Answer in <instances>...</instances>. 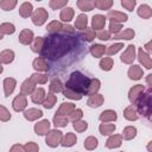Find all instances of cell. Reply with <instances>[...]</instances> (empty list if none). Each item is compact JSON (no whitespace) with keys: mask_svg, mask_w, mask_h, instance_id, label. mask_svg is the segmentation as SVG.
<instances>
[{"mask_svg":"<svg viewBox=\"0 0 152 152\" xmlns=\"http://www.w3.org/2000/svg\"><path fill=\"white\" fill-rule=\"evenodd\" d=\"M77 38L74 34L68 33H51L46 38H44L43 48L40 51L42 58L56 61L66 53L72 48H76Z\"/></svg>","mask_w":152,"mask_h":152,"instance_id":"6da1fadb","label":"cell"},{"mask_svg":"<svg viewBox=\"0 0 152 152\" xmlns=\"http://www.w3.org/2000/svg\"><path fill=\"white\" fill-rule=\"evenodd\" d=\"M89 82H90V80L86 75H83L80 71H74L70 75V77L66 81L64 87H66L68 89L77 93L80 95H86V91L88 89Z\"/></svg>","mask_w":152,"mask_h":152,"instance_id":"7a4b0ae2","label":"cell"},{"mask_svg":"<svg viewBox=\"0 0 152 152\" xmlns=\"http://www.w3.org/2000/svg\"><path fill=\"white\" fill-rule=\"evenodd\" d=\"M138 103V109L141 114H144L146 118H150V112H151V94L150 91L146 94H141L139 99L137 100Z\"/></svg>","mask_w":152,"mask_h":152,"instance_id":"3957f363","label":"cell"},{"mask_svg":"<svg viewBox=\"0 0 152 152\" xmlns=\"http://www.w3.org/2000/svg\"><path fill=\"white\" fill-rule=\"evenodd\" d=\"M46 134H48V135H46L45 141H46V144H48L50 147H56L57 145L61 144V141H62V139H63L62 132H61V131H57V129H52V131H50V132L46 133Z\"/></svg>","mask_w":152,"mask_h":152,"instance_id":"277c9868","label":"cell"},{"mask_svg":"<svg viewBox=\"0 0 152 152\" xmlns=\"http://www.w3.org/2000/svg\"><path fill=\"white\" fill-rule=\"evenodd\" d=\"M48 17H49V14H48V12L45 11V8H42V7H40V8L36 10V11L33 12V14H32V21H33L34 25L42 26V25L46 21Z\"/></svg>","mask_w":152,"mask_h":152,"instance_id":"5b68a950","label":"cell"},{"mask_svg":"<svg viewBox=\"0 0 152 152\" xmlns=\"http://www.w3.org/2000/svg\"><path fill=\"white\" fill-rule=\"evenodd\" d=\"M134 53H135V46L134 45H128L126 51L121 55V61L126 64H131L134 61Z\"/></svg>","mask_w":152,"mask_h":152,"instance_id":"8992f818","label":"cell"},{"mask_svg":"<svg viewBox=\"0 0 152 152\" xmlns=\"http://www.w3.org/2000/svg\"><path fill=\"white\" fill-rule=\"evenodd\" d=\"M107 17L112 20V23H118V24L125 23L127 20V15L125 13L119 12V11H109Z\"/></svg>","mask_w":152,"mask_h":152,"instance_id":"52a82bcc","label":"cell"},{"mask_svg":"<svg viewBox=\"0 0 152 152\" xmlns=\"http://www.w3.org/2000/svg\"><path fill=\"white\" fill-rule=\"evenodd\" d=\"M26 104H27V101H26V96L25 95H19L17 96L14 100H13V109L15 112H21L26 108Z\"/></svg>","mask_w":152,"mask_h":152,"instance_id":"ba28073f","label":"cell"},{"mask_svg":"<svg viewBox=\"0 0 152 152\" xmlns=\"http://www.w3.org/2000/svg\"><path fill=\"white\" fill-rule=\"evenodd\" d=\"M75 109H76V108H75V104L64 102V103H62V104H61V107H59V108H58V110L56 112V115L66 116V115H70Z\"/></svg>","mask_w":152,"mask_h":152,"instance_id":"9c48e42d","label":"cell"},{"mask_svg":"<svg viewBox=\"0 0 152 152\" xmlns=\"http://www.w3.org/2000/svg\"><path fill=\"white\" fill-rule=\"evenodd\" d=\"M50 129V122L49 120H42L40 122L34 125V132L38 134V135H44L49 132Z\"/></svg>","mask_w":152,"mask_h":152,"instance_id":"30bf717a","label":"cell"},{"mask_svg":"<svg viewBox=\"0 0 152 152\" xmlns=\"http://www.w3.org/2000/svg\"><path fill=\"white\" fill-rule=\"evenodd\" d=\"M32 40H33V32L31 30L25 28V30H23L20 32V34H19V42L21 44L27 45V44H31Z\"/></svg>","mask_w":152,"mask_h":152,"instance_id":"8fae6325","label":"cell"},{"mask_svg":"<svg viewBox=\"0 0 152 152\" xmlns=\"http://www.w3.org/2000/svg\"><path fill=\"white\" fill-rule=\"evenodd\" d=\"M144 91V87L141 84H138V86H134L131 90H129V101L132 103H135L137 100L139 99V96L142 94Z\"/></svg>","mask_w":152,"mask_h":152,"instance_id":"7c38bea8","label":"cell"},{"mask_svg":"<svg viewBox=\"0 0 152 152\" xmlns=\"http://www.w3.org/2000/svg\"><path fill=\"white\" fill-rule=\"evenodd\" d=\"M31 99L34 103H43L45 100V90L43 88H37L32 91Z\"/></svg>","mask_w":152,"mask_h":152,"instance_id":"4fadbf2b","label":"cell"},{"mask_svg":"<svg viewBox=\"0 0 152 152\" xmlns=\"http://www.w3.org/2000/svg\"><path fill=\"white\" fill-rule=\"evenodd\" d=\"M42 115H43V112L39 110V109H37V108H30V109H27V110L24 112L25 119H27L30 121L37 120L38 118H42Z\"/></svg>","mask_w":152,"mask_h":152,"instance_id":"5bb4252c","label":"cell"},{"mask_svg":"<svg viewBox=\"0 0 152 152\" xmlns=\"http://www.w3.org/2000/svg\"><path fill=\"white\" fill-rule=\"evenodd\" d=\"M104 24H106V17H104V15L96 14V15L93 17V20H91V26H93V28H95V30L103 28V27H104Z\"/></svg>","mask_w":152,"mask_h":152,"instance_id":"9a60e30c","label":"cell"},{"mask_svg":"<svg viewBox=\"0 0 152 152\" xmlns=\"http://www.w3.org/2000/svg\"><path fill=\"white\" fill-rule=\"evenodd\" d=\"M122 142V137L119 135V134H114L112 137L108 138L107 142H106V146L108 148H115V147H119Z\"/></svg>","mask_w":152,"mask_h":152,"instance_id":"2e32d148","label":"cell"},{"mask_svg":"<svg viewBox=\"0 0 152 152\" xmlns=\"http://www.w3.org/2000/svg\"><path fill=\"white\" fill-rule=\"evenodd\" d=\"M14 88H15V80H14V78H11V77L5 78V81H4L5 95H6V96H10V95L13 93Z\"/></svg>","mask_w":152,"mask_h":152,"instance_id":"e0dca14e","label":"cell"},{"mask_svg":"<svg viewBox=\"0 0 152 152\" xmlns=\"http://www.w3.org/2000/svg\"><path fill=\"white\" fill-rule=\"evenodd\" d=\"M99 89H100V81L97 78H93L89 82V86H88V89L86 91V95L93 96V95H95L97 93Z\"/></svg>","mask_w":152,"mask_h":152,"instance_id":"ac0fdd59","label":"cell"},{"mask_svg":"<svg viewBox=\"0 0 152 152\" xmlns=\"http://www.w3.org/2000/svg\"><path fill=\"white\" fill-rule=\"evenodd\" d=\"M34 86H36V83H34L31 78L26 80V81L21 84V95H28V94H32V91L34 90Z\"/></svg>","mask_w":152,"mask_h":152,"instance_id":"d6986e66","label":"cell"},{"mask_svg":"<svg viewBox=\"0 0 152 152\" xmlns=\"http://www.w3.org/2000/svg\"><path fill=\"white\" fill-rule=\"evenodd\" d=\"M116 118H118L116 113H115L114 110H110V109H108V110H104V112H102V113L100 114V120H101L102 122L115 121V120H116Z\"/></svg>","mask_w":152,"mask_h":152,"instance_id":"ffe728a7","label":"cell"},{"mask_svg":"<svg viewBox=\"0 0 152 152\" xmlns=\"http://www.w3.org/2000/svg\"><path fill=\"white\" fill-rule=\"evenodd\" d=\"M33 68H34L36 70H38V71H48V70H49V64H48L46 59L39 57V58L34 59V62H33Z\"/></svg>","mask_w":152,"mask_h":152,"instance_id":"44dd1931","label":"cell"},{"mask_svg":"<svg viewBox=\"0 0 152 152\" xmlns=\"http://www.w3.org/2000/svg\"><path fill=\"white\" fill-rule=\"evenodd\" d=\"M103 103V96L100 94H95L93 96H90V99L88 100V106L93 107V108H97Z\"/></svg>","mask_w":152,"mask_h":152,"instance_id":"7402d4cb","label":"cell"},{"mask_svg":"<svg viewBox=\"0 0 152 152\" xmlns=\"http://www.w3.org/2000/svg\"><path fill=\"white\" fill-rule=\"evenodd\" d=\"M128 76L132 80H139L142 76V70L139 65H132L128 70Z\"/></svg>","mask_w":152,"mask_h":152,"instance_id":"603a6c76","label":"cell"},{"mask_svg":"<svg viewBox=\"0 0 152 152\" xmlns=\"http://www.w3.org/2000/svg\"><path fill=\"white\" fill-rule=\"evenodd\" d=\"M99 129H100V133H101L102 135H109V134H112V133L115 131V125H114V124L103 122V124L100 125Z\"/></svg>","mask_w":152,"mask_h":152,"instance_id":"cb8c5ba5","label":"cell"},{"mask_svg":"<svg viewBox=\"0 0 152 152\" xmlns=\"http://www.w3.org/2000/svg\"><path fill=\"white\" fill-rule=\"evenodd\" d=\"M76 140H77V138H76V135H75L74 133H66V135L62 139L61 144H62V146H64V147H70V146L75 145Z\"/></svg>","mask_w":152,"mask_h":152,"instance_id":"d4e9b609","label":"cell"},{"mask_svg":"<svg viewBox=\"0 0 152 152\" xmlns=\"http://www.w3.org/2000/svg\"><path fill=\"white\" fill-rule=\"evenodd\" d=\"M14 59V52L12 50H5L0 53V63L8 64Z\"/></svg>","mask_w":152,"mask_h":152,"instance_id":"484cf974","label":"cell"},{"mask_svg":"<svg viewBox=\"0 0 152 152\" xmlns=\"http://www.w3.org/2000/svg\"><path fill=\"white\" fill-rule=\"evenodd\" d=\"M32 13V4L31 2H24L21 4L20 8H19V14L23 17V18H27L30 17Z\"/></svg>","mask_w":152,"mask_h":152,"instance_id":"4316f807","label":"cell"},{"mask_svg":"<svg viewBox=\"0 0 152 152\" xmlns=\"http://www.w3.org/2000/svg\"><path fill=\"white\" fill-rule=\"evenodd\" d=\"M72 17H74V8H71V7H65V8H63V10L61 11L59 18H61L63 21H65V23L70 21V20L72 19Z\"/></svg>","mask_w":152,"mask_h":152,"instance_id":"83f0119b","label":"cell"},{"mask_svg":"<svg viewBox=\"0 0 152 152\" xmlns=\"http://www.w3.org/2000/svg\"><path fill=\"white\" fill-rule=\"evenodd\" d=\"M87 24H88V18L86 14H80L75 20V27L78 30L87 28Z\"/></svg>","mask_w":152,"mask_h":152,"instance_id":"f1b7e54d","label":"cell"},{"mask_svg":"<svg viewBox=\"0 0 152 152\" xmlns=\"http://www.w3.org/2000/svg\"><path fill=\"white\" fill-rule=\"evenodd\" d=\"M104 52H106V49H104L103 45L95 44V45H91V46H90V53H91L94 57H101Z\"/></svg>","mask_w":152,"mask_h":152,"instance_id":"f546056e","label":"cell"},{"mask_svg":"<svg viewBox=\"0 0 152 152\" xmlns=\"http://www.w3.org/2000/svg\"><path fill=\"white\" fill-rule=\"evenodd\" d=\"M134 37V31L132 28H127L118 34H114V39H132Z\"/></svg>","mask_w":152,"mask_h":152,"instance_id":"4dcf8cb0","label":"cell"},{"mask_svg":"<svg viewBox=\"0 0 152 152\" xmlns=\"http://www.w3.org/2000/svg\"><path fill=\"white\" fill-rule=\"evenodd\" d=\"M93 2H94V7H97L99 10H109L113 5L112 0H97Z\"/></svg>","mask_w":152,"mask_h":152,"instance_id":"1f68e13d","label":"cell"},{"mask_svg":"<svg viewBox=\"0 0 152 152\" xmlns=\"http://www.w3.org/2000/svg\"><path fill=\"white\" fill-rule=\"evenodd\" d=\"M124 115H125V118H126L127 120H131V121L138 119V113H137V110L133 108V106L127 107V108L125 109V112H124Z\"/></svg>","mask_w":152,"mask_h":152,"instance_id":"d6a6232c","label":"cell"},{"mask_svg":"<svg viewBox=\"0 0 152 152\" xmlns=\"http://www.w3.org/2000/svg\"><path fill=\"white\" fill-rule=\"evenodd\" d=\"M139 61H140V63H142L147 69L151 68V59H150L148 55L145 53V51H144L142 49H139Z\"/></svg>","mask_w":152,"mask_h":152,"instance_id":"836d02e7","label":"cell"},{"mask_svg":"<svg viewBox=\"0 0 152 152\" xmlns=\"http://www.w3.org/2000/svg\"><path fill=\"white\" fill-rule=\"evenodd\" d=\"M56 101H57L56 95H53L52 93H49V94H48V96H46V99H45V100H44V102H43V106H44L45 108L50 109V108H52V107H53V104L56 103Z\"/></svg>","mask_w":152,"mask_h":152,"instance_id":"e575fe53","label":"cell"},{"mask_svg":"<svg viewBox=\"0 0 152 152\" xmlns=\"http://www.w3.org/2000/svg\"><path fill=\"white\" fill-rule=\"evenodd\" d=\"M135 135H137V128H135V127L128 126V127H126V128L124 129V134H122L124 139L131 140V139H133Z\"/></svg>","mask_w":152,"mask_h":152,"instance_id":"d590c367","label":"cell"},{"mask_svg":"<svg viewBox=\"0 0 152 152\" xmlns=\"http://www.w3.org/2000/svg\"><path fill=\"white\" fill-rule=\"evenodd\" d=\"M77 6L82 11H91L94 8V2L89 0H80L77 1Z\"/></svg>","mask_w":152,"mask_h":152,"instance_id":"8d00e7d4","label":"cell"},{"mask_svg":"<svg viewBox=\"0 0 152 152\" xmlns=\"http://www.w3.org/2000/svg\"><path fill=\"white\" fill-rule=\"evenodd\" d=\"M15 31V27L13 24H10V23H4L0 25V32L2 34H12L13 32Z\"/></svg>","mask_w":152,"mask_h":152,"instance_id":"74e56055","label":"cell"},{"mask_svg":"<svg viewBox=\"0 0 152 152\" xmlns=\"http://www.w3.org/2000/svg\"><path fill=\"white\" fill-rule=\"evenodd\" d=\"M62 26H63V25H62L59 21L55 20V21H51V23L46 26V30H48L49 32H51V33H57V32H61Z\"/></svg>","mask_w":152,"mask_h":152,"instance_id":"f35d334b","label":"cell"},{"mask_svg":"<svg viewBox=\"0 0 152 152\" xmlns=\"http://www.w3.org/2000/svg\"><path fill=\"white\" fill-rule=\"evenodd\" d=\"M69 122V119L66 116H61V115H55L53 116V124L56 127H64Z\"/></svg>","mask_w":152,"mask_h":152,"instance_id":"ab89813d","label":"cell"},{"mask_svg":"<svg viewBox=\"0 0 152 152\" xmlns=\"http://www.w3.org/2000/svg\"><path fill=\"white\" fill-rule=\"evenodd\" d=\"M97 139L95 137H88L86 140H84V147L89 151L94 150L95 147H97Z\"/></svg>","mask_w":152,"mask_h":152,"instance_id":"60d3db41","label":"cell"},{"mask_svg":"<svg viewBox=\"0 0 152 152\" xmlns=\"http://www.w3.org/2000/svg\"><path fill=\"white\" fill-rule=\"evenodd\" d=\"M138 14L140 17L145 18V19H148L151 17V14H152V11H151V8L147 5H141L139 7V10H138Z\"/></svg>","mask_w":152,"mask_h":152,"instance_id":"b9f144b4","label":"cell"},{"mask_svg":"<svg viewBox=\"0 0 152 152\" xmlns=\"http://www.w3.org/2000/svg\"><path fill=\"white\" fill-rule=\"evenodd\" d=\"M112 66H113V59H112L110 57H104V58L101 59V62H100V68H101L102 70L108 71V70L112 69Z\"/></svg>","mask_w":152,"mask_h":152,"instance_id":"7bdbcfd3","label":"cell"},{"mask_svg":"<svg viewBox=\"0 0 152 152\" xmlns=\"http://www.w3.org/2000/svg\"><path fill=\"white\" fill-rule=\"evenodd\" d=\"M63 89V86H62V82L58 80V78H55L52 80L51 84H50V93H58V91H62Z\"/></svg>","mask_w":152,"mask_h":152,"instance_id":"ee69618b","label":"cell"},{"mask_svg":"<svg viewBox=\"0 0 152 152\" xmlns=\"http://www.w3.org/2000/svg\"><path fill=\"white\" fill-rule=\"evenodd\" d=\"M17 5V1L15 0H2L0 1V7L5 11H11L14 8V6Z\"/></svg>","mask_w":152,"mask_h":152,"instance_id":"f6af8a7d","label":"cell"},{"mask_svg":"<svg viewBox=\"0 0 152 152\" xmlns=\"http://www.w3.org/2000/svg\"><path fill=\"white\" fill-rule=\"evenodd\" d=\"M62 91H63L64 96H66V97H69V99H72V100H81V99H82V95H80V94H77V93H75V91L68 89L66 87H64V88L62 89Z\"/></svg>","mask_w":152,"mask_h":152,"instance_id":"bcb514c9","label":"cell"},{"mask_svg":"<svg viewBox=\"0 0 152 152\" xmlns=\"http://www.w3.org/2000/svg\"><path fill=\"white\" fill-rule=\"evenodd\" d=\"M124 48V45L121 44V43H115V44H112L110 46H108L107 49H106V52L110 56V55H114V53H116L119 50H121Z\"/></svg>","mask_w":152,"mask_h":152,"instance_id":"7dc6e473","label":"cell"},{"mask_svg":"<svg viewBox=\"0 0 152 152\" xmlns=\"http://www.w3.org/2000/svg\"><path fill=\"white\" fill-rule=\"evenodd\" d=\"M95 30L93 28H84V32L82 33V37L83 39H86L87 42H91L94 38H95Z\"/></svg>","mask_w":152,"mask_h":152,"instance_id":"c3c4849f","label":"cell"},{"mask_svg":"<svg viewBox=\"0 0 152 152\" xmlns=\"http://www.w3.org/2000/svg\"><path fill=\"white\" fill-rule=\"evenodd\" d=\"M43 43H44V38L43 37H38L34 39V43L32 44V50L34 52H40L42 48H43Z\"/></svg>","mask_w":152,"mask_h":152,"instance_id":"681fc988","label":"cell"},{"mask_svg":"<svg viewBox=\"0 0 152 152\" xmlns=\"http://www.w3.org/2000/svg\"><path fill=\"white\" fill-rule=\"evenodd\" d=\"M74 128L77 132H83V131H86L88 128V124H87V121L77 120V121H74Z\"/></svg>","mask_w":152,"mask_h":152,"instance_id":"f907efd6","label":"cell"},{"mask_svg":"<svg viewBox=\"0 0 152 152\" xmlns=\"http://www.w3.org/2000/svg\"><path fill=\"white\" fill-rule=\"evenodd\" d=\"M30 78H31L36 84H37V83L43 84V83H45V82L48 81V76H46V75H40V74H33Z\"/></svg>","mask_w":152,"mask_h":152,"instance_id":"816d5d0a","label":"cell"},{"mask_svg":"<svg viewBox=\"0 0 152 152\" xmlns=\"http://www.w3.org/2000/svg\"><path fill=\"white\" fill-rule=\"evenodd\" d=\"M66 4H68V0H63V1H57V0H51V1L49 2V5H50V7H51L52 10H58V8H62V7H64V6H66Z\"/></svg>","mask_w":152,"mask_h":152,"instance_id":"f5cc1de1","label":"cell"},{"mask_svg":"<svg viewBox=\"0 0 152 152\" xmlns=\"http://www.w3.org/2000/svg\"><path fill=\"white\" fill-rule=\"evenodd\" d=\"M122 28V25L121 24H118V23H112L109 24V33H114V34H118Z\"/></svg>","mask_w":152,"mask_h":152,"instance_id":"db71d44e","label":"cell"},{"mask_svg":"<svg viewBox=\"0 0 152 152\" xmlns=\"http://www.w3.org/2000/svg\"><path fill=\"white\" fill-rule=\"evenodd\" d=\"M10 119H11L10 112H8L4 106L0 104V120H2V121H8Z\"/></svg>","mask_w":152,"mask_h":152,"instance_id":"11a10c76","label":"cell"},{"mask_svg":"<svg viewBox=\"0 0 152 152\" xmlns=\"http://www.w3.org/2000/svg\"><path fill=\"white\" fill-rule=\"evenodd\" d=\"M82 115H83V113H82V110L81 109H75L70 115H69V120H71V121H77V120H80L81 118H82Z\"/></svg>","mask_w":152,"mask_h":152,"instance_id":"9f6ffc18","label":"cell"},{"mask_svg":"<svg viewBox=\"0 0 152 152\" xmlns=\"http://www.w3.org/2000/svg\"><path fill=\"white\" fill-rule=\"evenodd\" d=\"M24 150H25V152H38V150H39V147H38V145L36 144V142H27L25 146H24Z\"/></svg>","mask_w":152,"mask_h":152,"instance_id":"6f0895ef","label":"cell"},{"mask_svg":"<svg viewBox=\"0 0 152 152\" xmlns=\"http://www.w3.org/2000/svg\"><path fill=\"white\" fill-rule=\"evenodd\" d=\"M121 5L127 8L128 11H133L134 6H135V0H122L121 1Z\"/></svg>","mask_w":152,"mask_h":152,"instance_id":"680465c9","label":"cell"},{"mask_svg":"<svg viewBox=\"0 0 152 152\" xmlns=\"http://www.w3.org/2000/svg\"><path fill=\"white\" fill-rule=\"evenodd\" d=\"M97 38L101 39V40H108V39L110 38V33H109L108 31H103V30H101V31L97 33Z\"/></svg>","mask_w":152,"mask_h":152,"instance_id":"91938a15","label":"cell"},{"mask_svg":"<svg viewBox=\"0 0 152 152\" xmlns=\"http://www.w3.org/2000/svg\"><path fill=\"white\" fill-rule=\"evenodd\" d=\"M10 152H25V150H24V147H23L21 145L17 144V145L12 146V148H11V151H10Z\"/></svg>","mask_w":152,"mask_h":152,"instance_id":"94428289","label":"cell"},{"mask_svg":"<svg viewBox=\"0 0 152 152\" xmlns=\"http://www.w3.org/2000/svg\"><path fill=\"white\" fill-rule=\"evenodd\" d=\"M146 49L150 51V43H147V44H146Z\"/></svg>","mask_w":152,"mask_h":152,"instance_id":"6125c7cd","label":"cell"},{"mask_svg":"<svg viewBox=\"0 0 152 152\" xmlns=\"http://www.w3.org/2000/svg\"><path fill=\"white\" fill-rule=\"evenodd\" d=\"M2 72V66H1V64H0V74Z\"/></svg>","mask_w":152,"mask_h":152,"instance_id":"be15d7a7","label":"cell"},{"mask_svg":"<svg viewBox=\"0 0 152 152\" xmlns=\"http://www.w3.org/2000/svg\"><path fill=\"white\" fill-rule=\"evenodd\" d=\"M1 39H2V33L0 32V40H1Z\"/></svg>","mask_w":152,"mask_h":152,"instance_id":"e7e4bbea","label":"cell"}]
</instances>
